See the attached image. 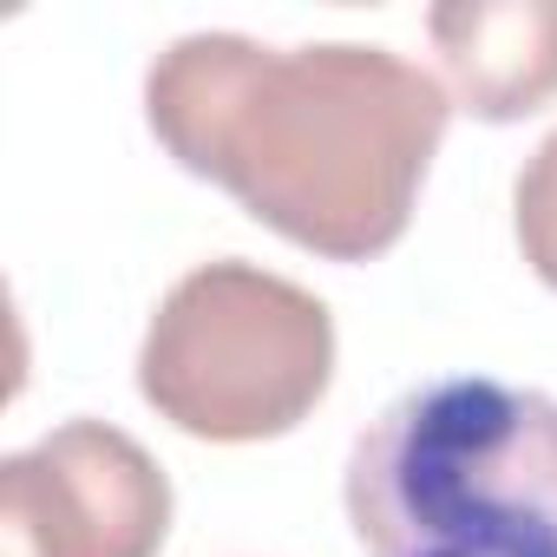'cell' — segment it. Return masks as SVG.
Instances as JSON below:
<instances>
[{
	"mask_svg": "<svg viewBox=\"0 0 557 557\" xmlns=\"http://www.w3.org/2000/svg\"><path fill=\"white\" fill-rule=\"evenodd\" d=\"M368 557H557V400L446 374L387 400L348 453Z\"/></svg>",
	"mask_w": 557,
	"mask_h": 557,
	"instance_id": "2",
	"label": "cell"
},
{
	"mask_svg": "<svg viewBox=\"0 0 557 557\" xmlns=\"http://www.w3.org/2000/svg\"><path fill=\"white\" fill-rule=\"evenodd\" d=\"M453 99L485 125H518L557 99V0H453L426 14Z\"/></svg>",
	"mask_w": 557,
	"mask_h": 557,
	"instance_id": "5",
	"label": "cell"
},
{
	"mask_svg": "<svg viewBox=\"0 0 557 557\" xmlns=\"http://www.w3.org/2000/svg\"><path fill=\"white\" fill-rule=\"evenodd\" d=\"M511 216H518V249L537 269V283L557 289V132L524 158L511 184Z\"/></svg>",
	"mask_w": 557,
	"mask_h": 557,
	"instance_id": "6",
	"label": "cell"
},
{
	"mask_svg": "<svg viewBox=\"0 0 557 557\" xmlns=\"http://www.w3.org/2000/svg\"><path fill=\"white\" fill-rule=\"evenodd\" d=\"M335 381V315L289 275L203 262L158 302L138 394L190 440L249 446L296 433Z\"/></svg>",
	"mask_w": 557,
	"mask_h": 557,
	"instance_id": "3",
	"label": "cell"
},
{
	"mask_svg": "<svg viewBox=\"0 0 557 557\" xmlns=\"http://www.w3.org/2000/svg\"><path fill=\"white\" fill-rule=\"evenodd\" d=\"M164 466L106 420H66L0 459V557H158Z\"/></svg>",
	"mask_w": 557,
	"mask_h": 557,
	"instance_id": "4",
	"label": "cell"
},
{
	"mask_svg": "<svg viewBox=\"0 0 557 557\" xmlns=\"http://www.w3.org/2000/svg\"><path fill=\"white\" fill-rule=\"evenodd\" d=\"M158 145L256 223L329 262H368L413 223L453 99L387 47H262L184 34L145 73Z\"/></svg>",
	"mask_w": 557,
	"mask_h": 557,
	"instance_id": "1",
	"label": "cell"
}]
</instances>
